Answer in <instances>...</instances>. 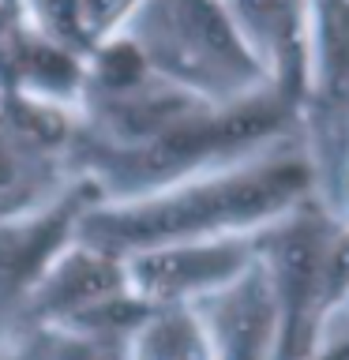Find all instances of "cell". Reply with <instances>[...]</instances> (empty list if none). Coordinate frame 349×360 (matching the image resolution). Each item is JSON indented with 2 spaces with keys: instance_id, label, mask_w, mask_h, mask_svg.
I'll return each mask as SVG.
<instances>
[{
  "instance_id": "obj_7",
  "label": "cell",
  "mask_w": 349,
  "mask_h": 360,
  "mask_svg": "<svg viewBox=\"0 0 349 360\" xmlns=\"http://www.w3.org/2000/svg\"><path fill=\"white\" fill-rule=\"evenodd\" d=\"M214 360H278V308L259 259L236 281L196 300Z\"/></svg>"
},
{
  "instance_id": "obj_5",
  "label": "cell",
  "mask_w": 349,
  "mask_h": 360,
  "mask_svg": "<svg viewBox=\"0 0 349 360\" xmlns=\"http://www.w3.org/2000/svg\"><path fill=\"white\" fill-rule=\"evenodd\" d=\"M259 259L252 236H214V240L162 244L124 255L128 289L146 308L196 304L236 281Z\"/></svg>"
},
{
  "instance_id": "obj_13",
  "label": "cell",
  "mask_w": 349,
  "mask_h": 360,
  "mask_svg": "<svg viewBox=\"0 0 349 360\" xmlns=\"http://www.w3.org/2000/svg\"><path fill=\"white\" fill-rule=\"evenodd\" d=\"M15 360H34V353H30V345L23 342V338H15Z\"/></svg>"
},
{
  "instance_id": "obj_1",
  "label": "cell",
  "mask_w": 349,
  "mask_h": 360,
  "mask_svg": "<svg viewBox=\"0 0 349 360\" xmlns=\"http://www.w3.org/2000/svg\"><path fill=\"white\" fill-rule=\"evenodd\" d=\"M312 199V165L300 139H289L248 162L199 173L139 199H98L83 210L75 240L109 255H132L162 244L252 236Z\"/></svg>"
},
{
  "instance_id": "obj_4",
  "label": "cell",
  "mask_w": 349,
  "mask_h": 360,
  "mask_svg": "<svg viewBox=\"0 0 349 360\" xmlns=\"http://www.w3.org/2000/svg\"><path fill=\"white\" fill-rule=\"evenodd\" d=\"M98 199V188L87 176L72 173L68 184L56 188L49 199L15 214H0V334L4 338H15L11 326L27 292L38 285L53 259L75 240L79 218Z\"/></svg>"
},
{
  "instance_id": "obj_10",
  "label": "cell",
  "mask_w": 349,
  "mask_h": 360,
  "mask_svg": "<svg viewBox=\"0 0 349 360\" xmlns=\"http://www.w3.org/2000/svg\"><path fill=\"white\" fill-rule=\"evenodd\" d=\"M19 338L30 345L34 360H128L124 338H101L83 330H34Z\"/></svg>"
},
{
  "instance_id": "obj_14",
  "label": "cell",
  "mask_w": 349,
  "mask_h": 360,
  "mask_svg": "<svg viewBox=\"0 0 349 360\" xmlns=\"http://www.w3.org/2000/svg\"><path fill=\"white\" fill-rule=\"evenodd\" d=\"M0 342H8V338H4V334H0Z\"/></svg>"
},
{
  "instance_id": "obj_11",
  "label": "cell",
  "mask_w": 349,
  "mask_h": 360,
  "mask_svg": "<svg viewBox=\"0 0 349 360\" xmlns=\"http://www.w3.org/2000/svg\"><path fill=\"white\" fill-rule=\"evenodd\" d=\"M308 360H349V319H338L326 334V342Z\"/></svg>"
},
{
  "instance_id": "obj_8",
  "label": "cell",
  "mask_w": 349,
  "mask_h": 360,
  "mask_svg": "<svg viewBox=\"0 0 349 360\" xmlns=\"http://www.w3.org/2000/svg\"><path fill=\"white\" fill-rule=\"evenodd\" d=\"M225 8L274 90L300 109L308 94V0H225Z\"/></svg>"
},
{
  "instance_id": "obj_2",
  "label": "cell",
  "mask_w": 349,
  "mask_h": 360,
  "mask_svg": "<svg viewBox=\"0 0 349 360\" xmlns=\"http://www.w3.org/2000/svg\"><path fill=\"white\" fill-rule=\"evenodd\" d=\"M117 34L135 45L146 72L203 105H236L274 90L225 0H135Z\"/></svg>"
},
{
  "instance_id": "obj_6",
  "label": "cell",
  "mask_w": 349,
  "mask_h": 360,
  "mask_svg": "<svg viewBox=\"0 0 349 360\" xmlns=\"http://www.w3.org/2000/svg\"><path fill=\"white\" fill-rule=\"evenodd\" d=\"M124 289H128L124 259L101 252V248L87 244V240H72L38 278V285L27 292L11 334L19 338V334H34V330L68 326L83 311L98 308L101 300L117 297Z\"/></svg>"
},
{
  "instance_id": "obj_3",
  "label": "cell",
  "mask_w": 349,
  "mask_h": 360,
  "mask_svg": "<svg viewBox=\"0 0 349 360\" xmlns=\"http://www.w3.org/2000/svg\"><path fill=\"white\" fill-rule=\"evenodd\" d=\"M334 221L315 199L255 233L259 266L278 308V360H308L331 334L323 308V263Z\"/></svg>"
},
{
  "instance_id": "obj_12",
  "label": "cell",
  "mask_w": 349,
  "mask_h": 360,
  "mask_svg": "<svg viewBox=\"0 0 349 360\" xmlns=\"http://www.w3.org/2000/svg\"><path fill=\"white\" fill-rule=\"evenodd\" d=\"M0 360H15V338H8V342H0Z\"/></svg>"
},
{
  "instance_id": "obj_9",
  "label": "cell",
  "mask_w": 349,
  "mask_h": 360,
  "mask_svg": "<svg viewBox=\"0 0 349 360\" xmlns=\"http://www.w3.org/2000/svg\"><path fill=\"white\" fill-rule=\"evenodd\" d=\"M128 360H214V342L196 304L151 308L128 334Z\"/></svg>"
}]
</instances>
